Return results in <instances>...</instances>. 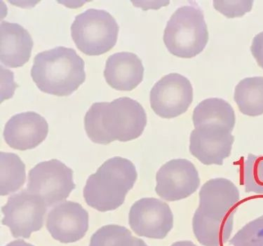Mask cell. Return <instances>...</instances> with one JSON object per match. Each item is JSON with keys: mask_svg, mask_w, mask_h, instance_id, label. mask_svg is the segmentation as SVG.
Segmentation results:
<instances>
[{"mask_svg": "<svg viewBox=\"0 0 263 246\" xmlns=\"http://www.w3.org/2000/svg\"><path fill=\"white\" fill-rule=\"evenodd\" d=\"M146 125L145 109L128 97L93 103L84 117L88 137L100 145L135 140L143 134Z\"/></svg>", "mask_w": 263, "mask_h": 246, "instance_id": "1", "label": "cell"}, {"mask_svg": "<svg viewBox=\"0 0 263 246\" xmlns=\"http://www.w3.org/2000/svg\"><path fill=\"white\" fill-rule=\"evenodd\" d=\"M85 63L72 48L57 47L40 52L34 58L32 80L40 91L68 96L85 82Z\"/></svg>", "mask_w": 263, "mask_h": 246, "instance_id": "2", "label": "cell"}, {"mask_svg": "<svg viewBox=\"0 0 263 246\" xmlns=\"http://www.w3.org/2000/svg\"><path fill=\"white\" fill-rule=\"evenodd\" d=\"M137 178L136 166L128 159L121 157L107 159L88 178L84 199L88 205L101 212L116 210L125 201Z\"/></svg>", "mask_w": 263, "mask_h": 246, "instance_id": "3", "label": "cell"}, {"mask_svg": "<svg viewBox=\"0 0 263 246\" xmlns=\"http://www.w3.org/2000/svg\"><path fill=\"white\" fill-rule=\"evenodd\" d=\"M209 36L202 11L193 6H183L167 23L163 40L172 55L191 59L205 49Z\"/></svg>", "mask_w": 263, "mask_h": 246, "instance_id": "4", "label": "cell"}, {"mask_svg": "<svg viewBox=\"0 0 263 246\" xmlns=\"http://www.w3.org/2000/svg\"><path fill=\"white\" fill-rule=\"evenodd\" d=\"M119 29L118 22L108 11L89 9L76 17L71 26V36L84 54L100 55L115 47Z\"/></svg>", "mask_w": 263, "mask_h": 246, "instance_id": "5", "label": "cell"}, {"mask_svg": "<svg viewBox=\"0 0 263 246\" xmlns=\"http://www.w3.org/2000/svg\"><path fill=\"white\" fill-rule=\"evenodd\" d=\"M76 187L72 169L57 159L37 163L29 172L27 190L41 197L47 207L64 201Z\"/></svg>", "mask_w": 263, "mask_h": 246, "instance_id": "6", "label": "cell"}, {"mask_svg": "<svg viewBox=\"0 0 263 246\" xmlns=\"http://www.w3.org/2000/svg\"><path fill=\"white\" fill-rule=\"evenodd\" d=\"M47 207L39 196L23 190L11 196L2 207V223L10 229L13 237L29 238L43 226Z\"/></svg>", "mask_w": 263, "mask_h": 246, "instance_id": "7", "label": "cell"}, {"mask_svg": "<svg viewBox=\"0 0 263 246\" xmlns=\"http://www.w3.org/2000/svg\"><path fill=\"white\" fill-rule=\"evenodd\" d=\"M151 108L164 119H173L187 111L193 101L191 82L178 73H170L155 84L149 95Z\"/></svg>", "mask_w": 263, "mask_h": 246, "instance_id": "8", "label": "cell"}, {"mask_svg": "<svg viewBox=\"0 0 263 246\" xmlns=\"http://www.w3.org/2000/svg\"><path fill=\"white\" fill-rule=\"evenodd\" d=\"M155 192L167 201H177L193 195L200 185L197 168L185 159H172L161 167L156 176Z\"/></svg>", "mask_w": 263, "mask_h": 246, "instance_id": "9", "label": "cell"}, {"mask_svg": "<svg viewBox=\"0 0 263 246\" xmlns=\"http://www.w3.org/2000/svg\"><path fill=\"white\" fill-rule=\"evenodd\" d=\"M128 223L138 236L163 239L174 226L170 205L155 198H143L130 207Z\"/></svg>", "mask_w": 263, "mask_h": 246, "instance_id": "10", "label": "cell"}, {"mask_svg": "<svg viewBox=\"0 0 263 246\" xmlns=\"http://www.w3.org/2000/svg\"><path fill=\"white\" fill-rule=\"evenodd\" d=\"M235 137L219 125H203L195 128L190 138V152L203 164H223L231 155Z\"/></svg>", "mask_w": 263, "mask_h": 246, "instance_id": "11", "label": "cell"}, {"mask_svg": "<svg viewBox=\"0 0 263 246\" xmlns=\"http://www.w3.org/2000/svg\"><path fill=\"white\" fill-rule=\"evenodd\" d=\"M47 228L57 241L74 243L82 239L89 230V213L80 203L64 201L48 214Z\"/></svg>", "mask_w": 263, "mask_h": 246, "instance_id": "12", "label": "cell"}, {"mask_svg": "<svg viewBox=\"0 0 263 246\" xmlns=\"http://www.w3.org/2000/svg\"><path fill=\"white\" fill-rule=\"evenodd\" d=\"M49 124L45 117L35 111L13 115L5 125L3 136L13 149L26 151L34 149L46 139Z\"/></svg>", "mask_w": 263, "mask_h": 246, "instance_id": "13", "label": "cell"}, {"mask_svg": "<svg viewBox=\"0 0 263 246\" xmlns=\"http://www.w3.org/2000/svg\"><path fill=\"white\" fill-rule=\"evenodd\" d=\"M198 209L208 218L220 220L235 211L240 199L237 186L226 178H214L207 181L199 194Z\"/></svg>", "mask_w": 263, "mask_h": 246, "instance_id": "14", "label": "cell"}, {"mask_svg": "<svg viewBox=\"0 0 263 246\" xmlns=\"http://www.w3.org/2000/svg\"><path fill=\"white\" fill-rule=\"evenodd\" d=\"M143 63L135 53L119 52L109 55L103 74L109 86L118 91H130L143 80Z\"/></svg>", "mask_w": 263, "mask_h": 246, "instance_id": "15", "label": "cell"}, {"mask_svg": "<svg viewBox=\"0 0 263 246\" xmlns=\"http://www.w3.org/2000/svg\"><path fill=\"white\" fill-rule=\"evenodd\" d=\"M0 61L9 68L26 64L31 56L33 40L20 24L2 21L0 24Z\"/></svg>", "mask_w": 263, "mask_h": 246, "instance_id": "16", "label": "cell"}, {"mask_svg": "<svg viewBox=\"0 0 263 246\" xmlns=\"http://www.w3.org/2000/svg\"><path fill=\"white\" fill-rule=\"evenodd\" d=\"M234 213L216 220L208 218L197 209L193 219V232L197 241L204 246H221L228 242L233 230Z\"/></svg>", "mask_w": 263, "mask_h": 246, "instance_id": "17", "label": "cell"}, {"mask_svg": "<svg viewBox=\"0 0 263 246\" xmlns=\"http://www.w3.org/2000/svg\"><path fill=\"white\" fill-rule=\"evenodd\" d=\"M193 121L195 128L203 125H219L233 130L236 124L235 111L227 101L212 98L201 101L193 111Z\"/></svg>", "mask_w": 263, "mask_h": 246, "instance_id": "18", "label": "cell"}, {"mask_svg": "<svg viewBox=\"0 0 263 246\" xmlns=\"http://www.w3.org/2000/svg\"><path fill=\"white\" fill-rule=\"evenodd\" d=\"M234 99L242 114L249 117L263 115V77L240 81L235 87Z\"/></svg>", "mask_w": 263, "mask_h": 246, "instance_id": "19", "label": "cell"}, {"mask_svg": "<svg viewBox=\"0 0 263 246\" xmlns=\"http://www.w3.org/2000/svg\"><path fill=\"white\" fill-rule=\"evenodd\" d=\"M1 156V196L13 193L24 185L26 165L16 154L3 153Z\"/></svg>", "mask_w": 263, "mask_h": 246, "instance_id": "20", "label": "cell"}, {"mask_svg": "<svg viewBox=\"0 0 263 246\" xmlns=\"http://www.w3.org/2000/svg\"><path fill=\"white\" fill-rule=\"evenodd\" d=\"M136 237L125 226L108 224L92 235L89 246H134Z\"/></svg>", "mask_w": 263, "mask_h": 246, "instance_id": "21", "label": "cell"}, {"mask_svg": "<svg viewBox=\"0 0 263 246\" xmlns=\"http://www.w3.org/2000/svg\"><path fill=\"white\" fill-rule=\"evenodd\" d=\"M243 181L247 193L263 195V156L248 155L243 163Z\"/></svg>", "mask_w": 263, "mask_h": 246, "instance_id": "22", "label": "cell"}, {"mask_svg": "<svg viewBox=\"0 0 263 246\" xmlns=\"http://www.w3.org/2000/svg\"><path fill=\"white\" fill-rule=\"evenodd\" d=\"M233 246H263V215L248 223L230 241Z\"/></svg>", "mask_w": 263, "mask_h": 246, "instance_id": "23", "label": "cell"}, {"mask_svg": "<svg viewBox=\"0 0 263 246\" xmlns=\"http://www.w3.org/2000/svg\"><path fill=\"white\" fill-rule=\"evenodd\" d=\"M253 1H214V7L228 18L241 17L252 9Z\"/></svg>", "mask_w": 263, "mask_h": 246, "instance_id": "24", "label": "cell"}, {"mask_svg": "<svg viewBox=\"0 0 263 246\" xmlns=\"http://www.w3.org/2000/svg\"><path fill=\"white\" fill-rule=\"evenodd\" d=\"M251 51L259 66L263 69V32H260L253 38Z\"/></svg>", "mask_w": 263, "mask_h": 246, "instance_id": "25", "label": "cell"}, {"mask_svg": "<svg viewBox=\"0 0 263 246\" xmlns=\"http://www.w3.org/2000/svg\"><path fill=\"white\" fill-rule=\"evenodd\" d=\"M5 246H34L32 244L26 243L24 240H16V241L11 242Z\"/></svg>", "mask_w": 263, "mask_h": 246, "instance_id": "26", "label": "cell"}, {"mask_svg": "<svg viewBox=\"0 0 263 246\" xmlns=\"http://www.w3.org/2000/svg\"><path fill=\"white\" fill-rule=\"evenodd\" d=\"M171 246H197L193 242L190 241H182L176 242Z\"/></svg>", "mask_w": 263, "mask_h": 246, "instance_id": "27", "label": "cell"}, {"mask_svg": "<svg viewBox=\"0 0 263 246\" xmlns=\"http://www.w3.org/2000/svg\"><path fill=\"white\" fill-rule=\"evenodd\" d=\"M134 246H148L145 243L143 240L136 237L135 245Z\"/></svg>", "mask_w": 263, "mask_h": 246, "instance_id": "28", "label": "cell"}]
</instances>
